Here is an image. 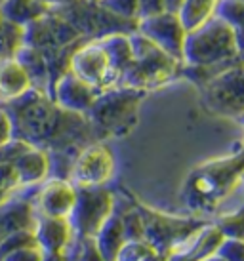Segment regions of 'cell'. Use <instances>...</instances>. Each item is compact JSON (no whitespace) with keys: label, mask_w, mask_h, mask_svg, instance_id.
I'll return each instance as SVG.
<instances>
[{"label":"cell","mask_w":244,"mask_h":261,"mask_svg":"<svg viewBox=\"0 0 244 261\" xmlns=\"http://www.w3.org/2000/svg\"><path fill=\"white\" fill-rule=\"evenodd\" d=\"M244 174V151L225 159L208 160L189 174L183 187V200L189 208L210 212L233 193Z\"/></svg>","instance_id":"1"},{"label":"cell","mask_w":244,"mask_h":261,"mask_svg":"<svg viewBox=\"0 0 244 261\" xmlns=\"http://www.w3.org/2000/svg\"><path fill=\"white\" fill-rule=\"evenodd\" d=\"M130 44H132L134 61L128 65V69L122 71L115 86L147 92L151 88H158L170 82L181 73L180 59L166 54L139 31L130 33Z\"/></svg>","instance_id":"2"},{"label":"cell","mask_w":244,"mask_h":261,"mask_svg":"<svg viewBox=\"0 0 244 261\" xmlns=\"http://www.w3.org/2000/svg\"><path fill=\"white\" fill-rule=\"evenodd\" d=\"M238 58L237 37L219 17H208L194 29L185 31L181 48V65L208 67Z\"/></svg>","instance_id":"3"},{"label":"cell","mask_w":244,"mask_h":261,"mask_svg":"<svg viewBox=\"0 0 244 261\" xmlns=\"http://www.w3.org/2000/svg\"><path fill=\"white\" fill-rule=\"evenodd\" d=\"M145 92L124 86L101 90L88 109L90 120L109 136H124L137 122V109Z\"/></svg>","instance_id":"4"},{"label":"cell","mask_w":244,"mask_h":261,"mask_svg":"<svg viewBox=\"0 0 244 261\" xmlns=\"http://www.w3.org/2000/svg\"><path fill=\"white\" fill-rule=\"evenodd\" d=\"M199 86L210 113L229 118L244 116V63L238 58L215 71Z\"/></svg>","instance_id":"5"},{"label":"cell","mask_w":244,"mask_h":261,"mask_svg":"<svg viewBox=\"0 0 244 261\" xmlns=\"http://www.w3.org/2000/svg\"><path fill=\"white\" fill-rule=\"evenodd\" d=\"M115 200L107 189L77 187V200L69 214L72 232H79L82 239H93L105 219L113 214Z\"/></svg>","instance_id":"6"},{"label":"cell","mask_w":244,"mask_h":261,"mask_svg":"<svg viewBox=\"0 0 244 261\" xmlns=\"http://www.w3.org/2000/svg\"><path fill=\"white\" fill-rule=\"evenodd\" d=\"M69 71L80 80L97 90H105L116 84V74L111 69L109 58L97 38L79 46L69 56Z\"/></svg>","instance_id":"7"},{"label":"cell","mask_w":244,"mask_h":261,"mask_svg":"<svg viewBox=\"0 0 244 261\" xmlns=\"http://www.w3.org/2000/svg\"><path fill=\"white\" fill-rule=\"evenodd\" d=\"M115 174V156L103 143L84 147L71 168V183L75 187H100Z\"/></svg>","instance_id":"8"},{"label":"cell","mask_w":244,"mask_h":261,"mask_svg":"<svg viewBox=\"0 0 244 261\" xmlns=\"http://www.w3.org/2000/svg\"><path fill=\"white\" fill-rule=\"evenodd\" d=\"M136 31H139L149 40H153L166 54H170V56H174V58H178L181 61L185 27H183L178 12L166 10V12H160V14L139 17Z\"/></svg>","instance_id":"9"},{"label":"cell","mask_w":244,"mask_h":261,"mask_svg":"<svg viewBox=\"0 0 244 261\" xmlns=\"http://www.w3.org/2000/svg\"><path fill=\"white\" fill-rule=\"evenodd\" d=\"M143 221V234L155 244H166L168 246L185 239L189 234H197V231L202 227V221L194 219H180L172 216H164L155 210H149L147 206H137Z\"/></svg>","instance_id":"10"},{"label":"cell","mask_w":244,"mask_h":261,"mask_svg":"<svg viewBox=\"0 0 244 261\" xmlns=\"http://www.w3.org/2000/svg\"><path fill=\"white\" fill-rule=\"evenodd\" d=\"M97 94H100L97 88L90 86L88 82L80 80L71 71H65L54 82V101L58 103L63 111H69V113H77V115L88 113Z\"/></svg>","instance_id":"11"},{"label":"cell","mask_w":244,"mask_h":261,"mask_svg":"<svg viewBox=\"0 0 244 261\" xmlns=\"http://www.w3.org/2000/svg\"><path fill=\"white\" fill-rule=\"evenodd\" d=\"M77 200V187L69 179L52 177L38 191L36 206L40 216L50 218H69L72 206Z\"/></svg>","instance_id":"12"},{"label":"cell","mask_w":244,"mask_h":261,"mask_svg":"<svg viewBox=\"0 0 244 261\" xmlns=\"http://www.w3.org/2000/svg\"><path fill=\"white\" fill-rule=\"evenodd\" d=\"M36 246L44 254H63L69 240H71L72 229L67 218H50L40 216L33 227Z\"/></svg>","instance_id":"13"},{"label":"cell","mask_w":244,"mask_h":261,"mask_svg":"<svg viewBox=\"0 0 244 261\" xmlns=\"http://www.w3.org/2000/svg\"><path fill=\"white\" fill-rule=\"evenodd\" d=\"M12 164L15 168V174L19 179V187H29L42 183L50 172V159L48 154L38 147L27 145L14 160Z\"/></svg>","instance_id":"14"},{"label":"cell","mask_w":244,"mask_h":261,"mask_svg":"<svg viewBox=\"0 0 244 261\" xmlns=\"http://www.w3.org/2000/svg\"><path fill=\"white\" fill-rule=\"evenodd\" d=\"M31 88V76L17 58L0 59V94L8 99L21 97Z\"/></svg>","instance_id":"15"},{"label":"cell","mask_w":244,"mask_h":261,"mask_svg":"<svg viewBox=\"0 0 244 261\" xmlns=\"http://www.w3.org/2000/svg\"><path fill=\"white\" fill-rule=\"evenodd\" d=\"M103 50L107 54L109 63L113 73L116 74V80L120 76L124 69L134 61V54H132V44H130V35L126 33H113V35H105V37L97 38Z\"/></svg>","instance_id":"16"},{"label":"cell","mask_w":244,"mask_h":261,"mask_svg":"<svg viewBox=\"0 0 244 261\" xmlns=\"http://www.w3.org/2000/svg\"><path fill=\"white\" fill-rule=\"evenodd\" d=\"M46 6L48 4H44L42 0H2L0 15L4 21H10L17 27H25L27 23L42 17Z\"/></svg>","instance_id":"17"},{"label":"cell","mask_w":244,"mask_h":261,"mask_svg":"<svg viewBox=\"0 0 244 261\" xmlns=\"http://www.w3.org/2000/svg\"><path fill=\"white\" fill-rule=\"evenodd\" d=\"M214 15L229 25L237 37L238 54L244 50V0H217Z\"/></svg>","instance_id":"18"},{"label":"cell","mask_w":244,"mask_h":261,"mask_svg":"<svg viewBox=\"0 0 244 261\" xmlns=\"http://www.w3.org/2000/svg\"><path fill=\"white\" fill-rule=\"evenodd\" d=\"M4 212L0 216V227L4 234L15 231H23V229H31L35 227L36 219L33 218V208L27 202H12L8 206V202H4Z\"/></svg>","instance_id":"19"},{"label":"cell","mask_w":244,"mask_h":261,"mask_svg":"<svg viewBox=\"0 0 244 261\" xmlns=\"http://www.w3.org/2000/svg\"><path fill=\"white\" fill-rule=\"evenodd\" d=\"M217 0H181L180 8H178V15H180L181 23L185 31L199 27L208 17L214 15V6Z\"/></svg>","instance_id":"20"},{"label":"cell","mask_w":244,"mask_h":261,"mask_svg":"<svg viewBox=\"0 0 244 261\" xmlns=\"http://www.w3.org/2000/svg\"><path fill=\"white\" fill-rule=\"evenodd\" d=\"M101 8H105L107 12L124 17V19H137L139 8L137 0H95Z\"/></svg>","instance_id":"21"},{"label":"cell","mask_w":244,"mask_h":261,"mask_svg":"<svg viewBox=\"0 0 244 261\" xmlns=\"http://www.w3.org/2000/svg\"><path fill=\"white\" fill-rule=\"evenodd\" d=\"M222 234L227 237H235V239H244V208L237 214H231L227 218H223V221L217 227Z\"/></svg>","instance_id":"22"},{"label":"cell","mask_w":244,"mask_h":261,"mask_svg":"<svg viewBox=\"0 0 244 261\" xmlns=\"http://www.w3.org/2000/svg\"><path fill=\"white\" fill-rule=\"evenodd\" d=\"M44 252L36 246H23L0 255V261H42Z\"/></svg>","instance_id":"23"},{"label":"cell","mask_w":244,"mask_h":261,"mask_svg":"<svg viewBox=\"0 0 244 261\" xmlns=\"http://www.w3.org/2000/svg\"><path fill=\"white\" fill-rule=\"evenodd\" d=\"M19 187V179L15 174V168L8 160H0V189H4L6 193H12Z\"/></svg>","instance_id":"24"},{"label":"cell","mask_w":244,"mask_h":261,"mask_svg":"<svg viewBox=\"0 0 244 261\" xmlns=\"http://www.w3.org/2000/svg\"><path fill=\"white\" fill-rule=\"evenodd\" d=\"M137 8H139V17H147V15H155L160 12L168 10V0H137Z\"/></svg>","instance_id":"25"},{"label":"cell","mask_w":244,"mask_h":261,"mask_svg":"<svg viewBox=\"0 0 244 261\" xmlns=\"http://www.w3.org/2000/svg\"><path fill=\"white\" fill-rule=\"evenodd\" d=\"M80 261H105L100 252V248L95 246V240L93 239H84V248H82Z\"/></svg>","instance_id":"26"},{"label":"cell","mask_w":244,"mask_h":261,"mask_svg":"<svg viewBox=\"0 0 244 261\" xmlns=\"http://www.w3.org/2000/svg\"><path fill=\"white\" fill-rule=\"evenodd\" d=\"M12 139V118L4 109H0V147Z\"/></svg>","instance_id":"27"},{"label":"cell","mask_w":244,"mask_h":261,"mask_svg":"<svg viewBox=\"0 0 244 261\" xmlns=\"http://www.w3.org/2000/svg\"><path fill=\"white\" fill-rule=\"evenodd\" d=\"M42 261H65L63 254H44Z\"/></svg>","instance_id":"28"},{"label":"cell","mask_w":244,"mask_h":261,"mask_svg":"<svg viewBox=\"0 0 244 261\" xmlns=\"http://www.w3.org/2000/svg\"><path fill=\"white\" fill-rule=\"evenodd\" d=\"M44 4H72L77 0H42Z\"/></svg>","instance_id":"29"},{"label":"cell","mask_w":244,"mask_h":261,"mask_svg":"<svg viewBox=\"0 0 244 261\" xmlns=\"http://www.w3.org/2000/svg\"><path fill=\"white\" fill-rule=\"evenodd\" d=\"M180 4H181V0H168V10H174V12H178Z\"/></svg>","instance_id":"30"},{"label":"cell","mask_w":244,"mask_h":261,"mask_svg":"<svg viewBox=\"0 0 244 261\" xmlns=\"http://www.w3.org/2000/svg\"><path fill=\"white\" fill-rule=\"evenodd\" d=\"M10 198V193H6L4 189H0V206H4V202H8Z\"/></svg>","instance_id":"31"},{"label":"cell","mask_w":244,"mask_h":261,"mask_svg":"<svg viewBox=\"0 0 244 261\" xmlns=\"http://www.w3.org/2000/svg\"><path fill=\"white\" fill-rule=\"evenodd\" d=\"M238 59H240V61H242V63H244V50L240 51V54H238Z\"/></svg>","instance_id":"32"},{"label":"cell","mask_w":244,"mask_h":261,"mask_svg":"<svg viewBox=\"0 0 244 261\" xmlns=\"http://www.w3.org/2000/svg\"><path fill=\"white\" fill-rule=\"evenodd\" d=\"M2 27H4V19H2V15H0V31H2Z\"/></svg>","instance_id":"33"},{"label":"cell","mask_w":244,"mask_h":261,"mask_svg":"<svg viewBox=\"0 0 244 261\" xmlns=\"http://www.w3.org/2000/svg\"><path fill=\"white\" fill-rule=\"evenodd\" d=\"M240 181H242V183H244V174H242V179H240Z\"/></svg>","instance_id":"34"}]
</instances>
